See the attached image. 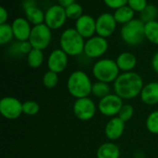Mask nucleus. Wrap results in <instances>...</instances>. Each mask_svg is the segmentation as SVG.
Returning a JSON list of instances; mask_svg holds the SVG:
<instances>
[{"label":"nucleus","instance_id":"obj_9","mask_svg":"<svg viewBox=\"0 0 158 158\" xmlns=\"http://www.w3.org/2000/svg\"><path fill=\"white\" fill-rule=\"evenodd\" d=\"M97 105L89 97L77 99L73 103V113L81 121H89L95 115Z\"/></svg>","mask_w":158,"mask_h":158},{"label":"nucleus","instance_id":"obj_6","mask_svg":"<svg viewBox=\"0 0 158 158\" xmlns=\"http://www.w3.org/2000/svg\"><path fill=\"white\" fill-rule=\"evenodd\" d=\"M52 40V30L45 24L42 23L39 25L32 26L29 42L32 48L44 50L50 45Z\"/></svg>","mask_w":158,"mask_h":158},{"label":"nucleus","instance_id":"obj_3","mask_svg":"<svg viewBox=\"0 0 158 158\" xmlns=\"http://www.w3.org/2000/svg\"><path fill=\"white\" fill-rule=\"evenodd\" d=\"M59 45L68 56L75 57L83 53L85 41L75 28H68L61 34Z\"/></svg>","mask_w":158,"mask_h":158},{"label":"nucleus","instance_id":"obj_20","mask_svg":"<svg viewBox=\"0 0 158 158\" xmlns=\"http://www.w3.org/2000/svg\"><path fill=\"white\" fill-rule=\"evenodd\" d=\"M24 10H25L26 19L33 26L34 25H39V24L44 23V16H45V13L41 8H39L37 6L28 7V8H26Z\"/></svg>","mask_w":158,"mask_h":158},{"label":"nucleus","instance_id":"obj_25","mask_svg":"<svg viewBox=\"0 0 158 158\" xmlns=\"http://www.w3.org/2000/svg\"><path fill=\"white\" fill-rule=\"evenodd\" d=\"M32 49V47L29 41H18L10 47V53L15 56L19 55H28L30 51Z\"/></svg>","mask_w":158,"mask_h":158},{"label":"nucleus","instance_id":"obj_37","mask_svg":"<svg viewBox=\"0 0 158 158\" xmlns=\"http://www.w3.org/2000/svg\"><path fill=\"white\" fill-rule=\"evenodd\" d=\"M75 1H76V0H57L58 5H60L61 7H65V8H66L67 7L70 6L71 4L75 3Z\"/></svg>","mask_w":158,"mask_h":158},{"label":"nucleus","instance_id":"obj_16","mask_svg":"<svg viewBox=\"0 0 158 158\" xmlns=\"http://www.w3.org/2000/svg\"><path fill=\"white\" fill-rule=\"evenodd\" d=\"M125 130V122L118 116L111 117L105 127V135L110 141L114 142L121 138Z\"/></svg>","mask_w":158,"mask_h":158},{"label":"nucleus","instance_id":"obj_5","mask_svg":"<svg viewBox=\"0 0 158 158\" xmlns=\"http://www.w3.org/2000/svg\"><path fill=\"white\" fill-rule=\"evenodd\" d=\"M144 26L145 23L141 19H133L121 27V39L129 46L140 45L145 38Z\"/></svg>","mask_w":158,"mask_h":158},{"label":"nucleus","instance_id":"obj_11","mask_svg":"<svg viewBox=\"0 0 158 158\" xmlns=\"http://www.w3.org/2000/svg\"><path fill=\"white\" fill-rule=\"evenodd\" d=\"M67 19L65 7L60 5H54L45 11L44 23L51 30H57L65 24Z\"/></svg>","mask_w":158,"mask_h":158},{"label":"nucleus","instance_id":"obj_21","mask_svg":"<svg viewBox=\"0 0 158 158\" xmlns=\"http://www.w3.org/2000/svg\"><path fill=\"white\" fill-rule=\"evenodd\" d=\"M134 14L135 12L128 5H126L124 7L116 9L113 15L118 23L124 25L134 19Z\"/></svg>","mask_w":158,"mask_h":158},{"label":"nucleus","instance_id":"obj_34","mask_svg":"<svg viewBox=\"0 0 158 158\" xmlns=\"http://www.w3.org/2000/svg\"><path fill=\"white\" fill-rule=\"evenodd\" d=\"M104 3L112 9H118L121 7L128 5V0H103Z\"/></svg>","mask_w":158,"mask_h":158},{"label":"nucleus","instance_id":"obj_26","mask_svg":"<svg viewBox=\"0 0 158 158\" xmlns=\"http://www.w3.org/2000/svg\"><path fill=\"white\" fill-rule=\"evenodd\" d=\"M14 37L12 26L9 23L0 24V44L2 46L8 44Z\"/></svg>","mask_w":158,"mask_h":158},{"label":"nucleus","instance_id":"obj_7","mask_svg":"<svg viewBox=\"0 0 158 158\" xmlns=\"http://www.w3.org/2000/svg\"><path fill=\"white\" fill-rule=\"evenodd\" d=\"M123 100L116 93H111L105 98L99 100L97 110L99 113L107 117L118 116L121 107L123 106Z\"/></svg>","mask_w":158,"mask_h":158},{"label":"nucleus","instance_id":"obj_28","mask_svg":"<svg viewBox=\"0 0 158 158\" xmlns=\"http://www.w3.org/2000/svg\"><path fill=\"white\" fill-rule=\"evenodd\" d=\"M158 9L157 7L152 4H148V6L141 12V20L146 23L152 20H156V18L157 17Z\"/></svg>","mask_w":158,"mask_h":158},{"label":"nucleus","instance_id":"obj_32","mask_svg":"<svg viewBox=\"0 0 158 158\" xmlns=\"http://www.w3.org/2000/svg\"><path fill=\"white\" fill-rule=\"evenodd\" d=\"M133 115H134V108H133V106L131 105V104H125L124 103L123 106L121 107L118 116L122 121H124L126 123V122L130 121L132 118Z\"/></svg>","mask_w":158,"mask_h":158},{"label":"nucleus","instance_id":"obj_13","mask_svg":"<svg viewBox=\"0 0 158 158\" xmlns=\"http://www.w3.org/2000/svg\"><path fill=\"white\" fill-rule=\"evenodd\" d=\"M46 63L49 71L59 74L66 70L69 63V56L61 48H56L49 54Z\"/></svg>","mask_w":158,"mask_h":158},{"label":"nucleus","instance_id":"obj_4","mask_svg":"<svg viewBox=\"0 0 158 158\" xmlns=\"http://www.w3.org/2000/svg\"><path fill=\"white\" fill-rule=\"evenodd\" d=\"M92 74L96 81L110 84L114 83L120 74V70L118 69L116 61L104 58L94 62L92 68Z\"/></svg>","mask_w":158,"mask_h":158},{"label":"nucleus","instance_id":"obj_30","mask_svg":"<svg viewBox=\"0 0 158 158\" xmlns=\"http://www.w3.org/2000/svg\"><path fill=\"white\" fill-rule=\"evenodd\" d=\"M65 11H66V15H67V18L69 19V20H77L80 17H81L83 14H82V7L78 4V3H73L71 4L70 6L67 7L65 8Z\"/></svg>","mask_w":158,"mask_h":158},{"label":"nucleus","instance_id":"obj_17","mask_svg":"<svg viewBox=\"0 0 158 158\" xmlns=\"http://www.w3.org/2000/svg\"><path fill=\"white\" fill-rule=\"evenodd\" d=\"M142 102L146 105H156L158 103V82L152 81L145 84L140 94Z\"/></svg>","mask_w":158,"mask_h":158},{"label":"nucleus","instance_id":"obj_36","mask_svg":"<svg viewBox=\"0 0 158 158\" xmlns=\"http://www.w3.org/2000/svg\"><path fill=\"white\" fill-rule=\"evenodd\" d=\"M151 65H152L153 70L158 74V51H156L154 54V56L152 58V61H151Z\"/></svg>","mask_w":158,"mask_h":158},{"label":"nucleus","instance_id":"obj_12","mask_svg":"<svg viewBox=\"0 0 158 158\" xmlns=\"http://www.w3.org/2000/svg\"><path fill=\"white\" fill-rule=\"evenodd\" d=\"M117 23L113 14L108 12L101 14L96 19V34L104 38L111 36L117 28Z\"/></svg>","mask_w":158,"mask_h":158},{"label":"nucleus","instance_id":"obj_35","mask_svg":"<svg viewBox=\"0 0 158 158\" xmlns=\"http://www.w3.org/2000/svg\"><path fill=\"white\" fill-rule=\"evenodd\" d=\"M8 18V13H7V10L4 7H0V24H4V23H6V20Z\"/></svg>","mask_w":158,"mask_h":158},{"label":"nucleus","instance_id":"obj_39","mask_svg":"<svg viewBox=\"0 0 158 158\" xmlns=\"http://www.w3.org/2000/svg\"><path fill=\"white\" fill-rule=\"evenodd\" d=\"M47 1H49V0H47Z\"/></svg>","mask_w":158,"mask_h":158},{"label":"nucleus","instance_id":"obj_18","mask_svg":"<svg viewBox=\"0 0 158 158\" xmlns=\"http://www.w3.org/2000/svg\"><path fill=\"white\" fill-rule=\"evenodd\" d=\"M116 62L118 67L123 73L132 72L133 69L137 65V58L136 56L129 51L121 52L116 59Z\"/></svg>","mask_w":158,"mask_h":158},{"label":"nucleus","instance_id":"obj_38","mask_svg":"<svg viewBox=\"0 0 158 158\" xmlns=\"http://www.w3.org/2000/svg\"><path fill=\"white\" fill-rule=\"evenodd\" d=\"M36 6V1L35 0H24L23 1V7L24 9L31 7H34Z\"/></svg>","mask_w":158,"mask_h":158},{"label":"nucleus","instance_id":"obj_22","mask_svg":"<svg viewBox=\"0 0 158 158\" xmlns=\"http://www.w3.org/2000/svg\"><path fill=\"white\" fill-rule=\"evenodd\" d=\"M44 55L43 50L32 48L27 55V63L32 69H38L44 62Z\"/></svg>","mask_w":158,"mask_h":158},{"label":"nucleus","instance_id":"obj_8","mask_svg":"<svg viewBox=\"0 0 158 158\" xmlns=\"http://www.w3.org/2000/svg\"><path fill=\"white\" fill-rule=\"evenodd\" d=\"M23 102L19 99L6 96L0 101V113L7 120H15L23 114Z\"/></svg>","mask_w":158,"mask_h":158},{"label":"nucleus","instance_id":"obj_1","mask_svg":"<svg viewBox=\"0 0 158 158\" xmlns=\"http://www.w3.org/2000/svg\"><path fill=\"white\" fill-rule=\"evenodd\" d=\"M143 86L141 74L132 71L120 74L113 83V89L122 100H132L140 96Z\"/></svg>","mask_w":158,"mask_h":158},{"label":"nucleus","instance_id":"obj_29","mask_svg":"<svg viewBox=\"0 0 158 158\" xmlns=\"http://www.w3.org/2000/svg\"><path fill=\"white\" fill-rule=\"evenodd\" d=\"M59 82V76L58 74L52 72V71H47L44 74L43 76V85L46 88H54L55 87L57 86Z\"/></svg>","mask_w":158,"mask_h":158},{"label":"nucleus","instance_id":"obj_27","mask_svg":"<svg viewBox=\"0 0 158 158\" xmlns=\"http://www.w3.org/2000/svg\"><path fill=\"white\" fill-rule=\"evenodd\" d=\"M145 127L147 130L155 135L158 134V110L150 113L145 121Z\"/></svg>","mask_w":158,"mask_h":158},{"label":"nucleus","instance_id":"obj_23","mask_svg":"<svg viewBox=\"0 0 158 158\" xmlns=\"http://www.w3.org/2000/svg\"><path fill=\"white\" fill-rule=\"evenodd\" d=\"M145 38L152 44L158 45V20H152L145 23Z\"/></svg>","mask_w":158,"mask_h":158},{"label":"nucleus","instance_id":"obj_14","mask_svg":"<svg viewBox=\"0 0 158 158\" xmlns=\"http://www.w3.org/2000/svg\"><path fill=\"white\" fill-rule=\"evenodd\" d=\"M76 31L83 38H91L96 34V20L87 14H83L75 21Z\"/></svg>","mask_w":158,"mask_h":158},{"label":"nucleus","instance_id":"obj_33","mask_svg":"<svg viewBox=\"0 0 158 158\" xmlns=\"http://www.w3.org/2000/svg\"><path fill=\"white\" fill-rule=\"evenodd\" d=\"M128 6L134 12H142L147 6V0H128Z\"/></svg>","mask_w":158,"mask_h":158},{"label":"nucleus","instance_id":"obj_15","mask_svg":"<svg viewBox=\"0 0 158 158\" xmlns=\"http://www.w3.org/2000/svg\"><path fill=\"white\" fill-rule=\"evenodd\" d=\"M11 26L14 33V37L18 41H29L32 27L26 18H16L11 23Z\"/></svg>","mask_w":158,"mask_h":158},{"label":"nucleus","instance_id":"obj_31","mask_svg":"<svg viewBox=\"0 0 158 158\" xmlns=\"http://www.w3.org/2000/svg\"><path fill=\"white\" fill-rule=\"evenodd\" d=\"M23 114L26 115H36L40 112V105L35 101H26L23 102Z\"/></svg>","mask_w":158,"mask_h":158},{"label":"nucleus","instance_id":"obj_24","mask_svg":"<svg viewBox=\"0 0 158 158\" xmlns=\"http://www.w3.org/2000/svg\"><path fill=\"white\" fill-rule=\"evenodd\" d=\"M111 88L109 84L105 83V82H100V81H95L93 83V88H92V94L98 98L99 100L105 98L106 96L111 94Z\"/></svg>","mask_w":158,"mask_h":158},{"label":"nucleus","instance_id":"obj_10","mask_svg":"<svg viewBox=\"0 0 158 158\" xmlns=\"http://www.w3.org/2000/svg\"><path fill=\"white\" fill-rule=\"evenodd\" d=\"M108 49V42L106 38L94 35L85 41L83 53L89 59H98L106 54Z\"/></svg>","mask_w":158,"mask_h":158},{"label":"nucleus","instance_id":"obj_19","mask_svg":"<svg viewBox=\"0 0 158 158\" xmlns=\"http://www.w3.org/2000/svg\"><path fill=\"white\" fill-rule=\"evenodd\" d=\"M97 158H119L120 157V149L118 144L115 142H104L102 143L97 151H96Z\"/></svg>","mask_w":158,"mask_h":158},{"label":"nucleus","instance_id":"obj_2","mask_svg":"<svg viewBox=\"0 0 158 158\" xmlns=\"http://www.w3.org/2000/svg\"><path fill=\"white\" fill-rule=\"evenodd\" d=\"M92 88L93 82L90 76L82 70H76L68 77L67 89L76 100L89 97L92 94Z\"/></svg>","mask_w":158,"mask_h":158}]
</instances>
